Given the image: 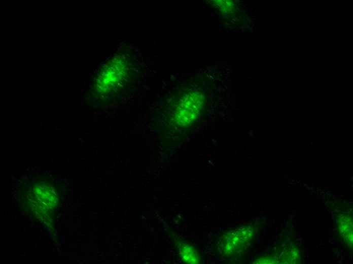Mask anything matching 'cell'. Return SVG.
Wrapping results in <instances>:
<instances>
[{"label":"cell","instance_id":"1","mask_svg":"<svg viewBox=\"0 0 353 264\" xmlns=\"http://www.w3.org/2000/svg\"><path fill=\"white\" fill-rule=\"evenodd\" d=\"M22 203L30 215L40 222L51 223L60 201L56 188L45 181L33 183L22 195Z\"/></svg>","mask_w":353,"mask_h":264},{"label":"cell","instance_id":"2","mask_svg":"<svg viewBox=\"0 0 353 264\" xmlns=\"http://www.w3.org/2000/svg\"><path fill=\"white\" fill-rule=\"evenodd\" d=\"M129 63L123 55H117L105 64L97 75L93 85L96 95L103 96L116 90L127 79Z\"/></svg>","mask_w":353,"mask_h":264},{"label":"cell","instance_id":"3","mask_svg":"<svg viewBox=\"0 0 353 264\" xmlns=\"http://www.w3.org/2000/svg\"><path fill=\"white\" fill-rule=\"evenodd\" d=\"M202 91L193 90L184 94L176 102L172 114L173 123L179 128H187L197 119L205 103Z\"/></svg>","mask_w":353,"mask_h":264},{"label":"cell","instance_id":"4","mask_svg":"<svg viewBox=\"0 0 353 264\" xmlns=\"http://www.w3.org/2000/svg\"><path fill=\"white\" fill-rule=\"evenodd\" d=\"M256 232V228L252 225H243L226 232L218 241L220 253L229 258L243 253L251 245Z\"/></svg>","mask_w":353,"mask_h":264},{"label":"cell","instance_id":"5","mask_svg":"<svg viewBox=\"0 0 353 264\" xmlns=\"http://www.w3.org/2000/svg\"><path fill=\"white\" fill-rule=\"evenodd\" d=\"M339 234L347 246L352 247V218L350 210L339 211L336 217Z\"/></svg>","mask_w":353,"mask_h":264},{"label":"cell","instance_id":"6","mask_svg":"<svg viewBox=\"0 0 353 264\" xmlns=\"http://www.w3.org/2000/svg\"><path fill=\"white\" fill-rule=\"evenodd\" d=\"M174 241L179 256L183 262L189 264L201 263V257L194 246L179 238H174Z\"/></svg>","mask_w":353,"mask_h":264},{"label":"cell","instance_id":"7","mask_svg":"<svg viewBox=\"0 0 353 264\" xmlns=\"http://www.w3.org/2000/svg\"><path fill=\"white\" fill-rule=\"evenodd\" d=\"M213 2L216 6L224 14H229L234 10V6L231 1L220 0Z\"/></svg>","mask_w":353,"mask_h":264}]
</instances>
